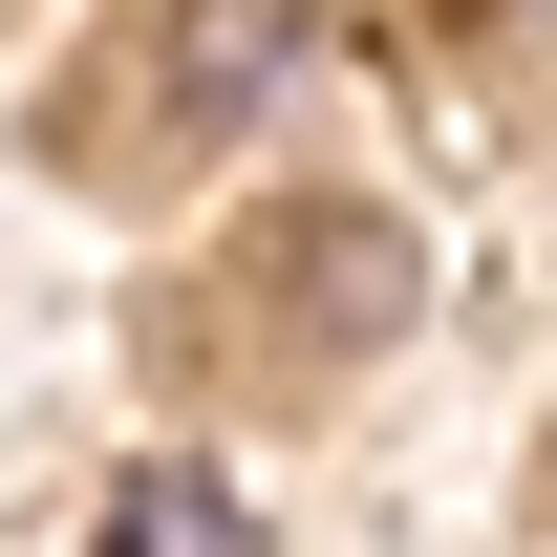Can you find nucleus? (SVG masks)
<instances>
[{
  "label": "nucleus",
  "instance_id": "f257e3e1",
  "mask_svg": "<svg viewBox=\"0 0 557 557\" xmlns=\"http://www.w3.org/2000/svg\"><path fill=\"white\" fill-rule=\"evenodd\" d=\"M300 22H322V0H129V22L65 65V172L86 194H172L194 129H258L278 108Z\"/></svg>",
  "mask_w": 557,
  "mask_h": 557
},
{
  "label": "nucleus",
  "instance_id": "f03ea898",
  "mask_svg": "<svg viewBox=\"0 0 557 557\" xmlns=\"http://www.w3.org/2000/svg\"><path fill=\"white\" fill-rule=\"evenodd\" d=\"M108 557H236V493L214 472H129V536Z\"/></svg>",
  "mask_w": 557,
  "mask_h": 557
}]
</instances>
